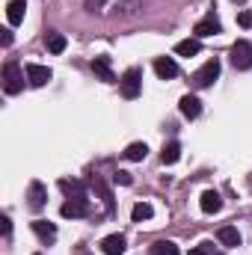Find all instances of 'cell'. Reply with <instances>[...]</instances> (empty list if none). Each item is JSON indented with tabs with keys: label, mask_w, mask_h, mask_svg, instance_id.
Listing matches in <instances>:
<instances>
[{
	"label": "cell",
	"mask_w": 252,
	"mask_h": 255,
	"mask_svg": "<svg viewBox=\"0 0 252 255\" xmlns=\"http://www.w3.org/2000/svg\"><path fill=\"white\" fill-rule=\"evenodd\" d=\"M145 154H148V145H145V142H130L125 148L127 160H145Z\"/></svg>",
	"instance_id": "cell-22"
},
{
	"label": "cell",
	"mask_w": 252,
	"mask_h": 255,
	"mask_svg": "<svg viewBox=\"0 0 252 255\" xmlns=\"http://www.w3.org/2000/svg\"><path fill=\"white\" fill-rule=\"evenodd\" d=\"M0 229H3V235H6V238H9V232H12V220H9V217H6V214H3V217H0Z\"/></svg>",
	"instance_id": "cell-27"
},
{
	"label": "cell",
	"mask_w": 252,
	"mask_h": 255,
	"mask_svg": "<svg viewBox=\"0 0 252 255\" xmlns=\"http://www.w3.org/2000/svg\"><path fill=\"white\" fill-rule=\"evenodd\" d=\"M148 255H178V247L172 241H157L148 247Z\"/></svg>",
	"instance_id": "cell-20"
},
{
	"label": "cell",
	"mask_w": 252,
	"mask_h": 255,
	"mask_svg": "<svg viewBox=\"0 0 252 255\" xmlns=\"http://www.w3.org/2000/svg\"><path fill=\"white\" fill-rule=\"evenodd\" d=\"M178 157H181V145H178V142H166L163 151H160V160H163L166 166H172V163H178Z\"/></svg>",
	"instance_id": "cell-19"
},
{
	"label": "cell",
	"mask_w": 252,
	"mask_h": 255,
	"mask_svg": "<svg viewBox=\"0 0 252 255\" xmlns=\"http://www.w3.org/2000/svg\"><path fill=\"white\" fill-rule=\"evenodd\" d=\"M238 3H244V0H238Z\"/></svg>",
	"instance_id": "cell-33"
},
{
	"label": "cell",
	"mask_w": 252,
	"mask_h": 255,
	"mask_svg": "<svg viewBox=\"0 0 252 255\" xmlns=\"http://www.w3.org/2000/svg\"><path fill=\"white\" fill-rule=\"evenodd\" d=\"M60 214H63L65 220H80V217H86V214H89V199H86V193H83V196H71L68 202H63Z\"/></svg>",
	"instance_id": "cell-5"
},
{
	"label": "cell",
	"mask_w": 252,
	"mask_h": 255,
	"mask_svg": "<svg viewBox=\"0 0 252 255\" xmlns=\"http://www.w3.org/2000/svg\"><path fill=\"white\" fill-rule=\"evenodd\" d=\"M190 255H220V250H214V244H211V241H202L199 247H193V250H190Z\"/></svg>",
	"instance_id": "cell-25"
},
{
	"label": "cell",
	"mask_w": 252,
	"mask_h": 255,
	"mask_svg": "<svg viewBox=\"0 0 252 255\" xmlns=\"http://www.w3.org/2000/svg\"><path fill=\"white\" fill-rule=\"evenodd\" d=\"M33 255H42V253H33Z\"/></svg>",
	"instance_id": "cell-32"
},
{
	"label": "cell",
	"mask_w": 252,
	"mask_h": 255,
	"mask_svg": "<svg viewBox=\"0 0 252 255\" xmlns=\"http://www.w3.org/2000/svg\"><path fill=\"white\" fill-rule=\"evenodd\" d=\"M217 77H220V60H208V63L193 74V86L196 89H208V86H214Z\"/></svg>",
	"instance_id": "cell-4"
},
{
	"label": "cell",
	"mask_w": 252,
	"mask_h": 255,
	"mask_svg": "<svg viewBox=\"0 0 252 255\" xmlns=\"http://www.w3.org/2000/svg\"><path fill=\"white\" fill-rule=\"evenodd\" d=\"M199 51H202V42H199V39H184V42L175 45V54H178V57H196Z\"/></svg>",
	"instance_id": "cell-18"
},
{
	"label": "cell",
	"mask_w": 252,
	"mask_h": 255,
	"mask_svg": "<svg viewBox=\"0 0 252 255\" xmlns=\"http://www.w3.org/2000/svg\"><path fill=\"white\" fill-rule=\"evenodd\" d=\"M0 33H3V48H9V45H12V30L6 27V30H0Z\"/></svg>",
	"instance_id": "cell-30"
},
{
	"label": "cell",
	"mask_w": 252,
	"mask_h": 255,
	"mask_svg": "<svg viewBox=\"0 0 252 255\" xmlns=\"http://www.w3.org/2000/svg\"><path fill=\"white\" fill-rule=\"evenodd\" d=\"M199 205H202L205 214H217V211L223 208V199H220V193L217 190H205L202 193V199H199Z\"/></svg>",
	"instance_id": "cell-14"
},
{
	"label": "cell",
	"mask_w": 252,
	"mask_h": 255,
	"mask_svg": "<svg viewBox=\"0 0 252 255\" xmlns=\"http://www.w3.org/2000/svg\"><path fill=\"white\" fill-rule=\"evenodd\" d=\"M127 247L125 235H107L104 241H101V253L104 255H122Z\"/></svg>",
	"instance_id": "cell-11"
},
{
	"label": "cell",
	"mask_w": 252,
	"mask_h": 255,
	"mask_svg": "<svg viewBox=\"0 0 252 255\" xmlns=\"http://www.w3.org/2000/svg\"><path fill=\"white\" fill-rule=\"evenodd\" d=\"M92 71H95L98 80H104V83H116V74H113L110 57H95V60H92Z\"/></svg>",
	"instance_id": "cell-10"
},
{
	"label": "cell",
	"mask_w": 252,
	"mask_h": 255,
	"mask_svg": "<svg viewBox=\"0 0 252 255\" xmlns=\"http://www.w3.org/2000/svg\"><path fill=\"white\" fill-rule=\"evenodd\" d=\"M119 92H122V98L127 101H133L139 92H142V71L133 65V68H127L125 74L119 77Z\"/></svg>",
	"instance_id": "cell-1"
},
{
	"label": "cell",
	"mask_w": 252,
	"mask_h": 255,
	"mask_svg": "<svg viewBox=\"0 0 252 255\" xmlns=\"http://www.w3.org/2000/svg\"><path fill=\"white\" fill-rule=\"evenodd\" d=\"M3 89H6L9 95H18V92L24 89V71H21L18 63L3 65Z\"/></svg>",
	"instance_id": "cell-2"
},
{
	"label": "cell",
	"mask_w": 252,
	"mask_h": 255,
	"mask_svg": "<svg viewBox=\"0 0 252 255\" xmlns=\"http://www.w3.org/2000/svg\"><path fill=\"white\" fill-rule=\"evenodd\" d=\"M104 3H107V0H86V9H89V12H95V9H101Z\"/></svg>",
	"instance_id": "cell-29"
},
{
	"label": "cell",
	"mask_w": 252,
	"mask_h": 255,
	"mask_svg": "<svg viewBox=\"0 0 252 255\" xmlns=\"http://www.w3.org/2000/svg\"><path fill=\"white\" fill-rule=\"evenodd\" d=\"M77 255H89V253H86V250H80V253H77Z\"/></svg>",
	"instance_id": "cell-31"
},
{
	"label": "cell",
	"mask_w": 252,
	"mask_h": 255,
	"mask_svg": "<svg viewBox=\"0 0 252 255\" xmlns=\"http://www.w3.org/2000/svg\"><path fill=\"white\" fill-rule=\"evenodd\" d=\"M24 71H27V80H30V86H45V83L54 77L48 65H39V63H27V65H24Z\"/></svg>",
	"instance_id": "cell-7"
},
{
	"label": "cell",
	"mask_w": 252,
	"mask_h": 255,
	"mask_svg": "<svg viewBox=\"0 0 252 255\" xmlns=\"http://www.w3.org/2000/svg\"><path fill=\"white\" fill-rule=\"evenodd\" d=\"M116 181H119V184H133V178H130V172H125V169H119V172H116Z\"/></svg>",
	"instance_id": "cell-26"
},
{
	"label": "cell",
	"mask_w": 252,
	"mask_h": 255,
	"mask_svg": "<svg viewBox=\"0 0 252 255\" xmlns=\"http://www.w3.org/2000/svg\"><path fill=\"white\" fill-rule=\"evenodd\" d=\"M45 45H48V51H51V54H63L68 42H65V36H63V33H48Z\"/></svg>",
	"instance_id": "cell-21"
},
{
	"label": "cell",
	"mask_w": 252,
	"mask_h": 255,
	"mask_svg": "<svg viewBox=\"0 0 252 255\" xmlns=\"http://www.w3.org/2000/svg\"><path fill=\"white\" fill-rule=\"evenodd\" d=\"M193 33H196V39H208V36H214V33H220V18L214 15V12H208L196 27H193Z\"/></svg>",
	"instance_id": "cell-8"
},
{
	"label": "cell",
	"mask_w": 252,
	"mask_h": 255,
	"mask_svg": "<svg viewBox=\"0 0 252 255\" xmlns=\"http://www.w3.org/2000/svg\"><path fill=\"white\" fill-rule=\"evenodd\" d=\"M232 65H235L238 71H247V68H252V42H247V39H238V42L232 45Z\"/></svg>",
	"instance_id": "cell-3"
},
{
	"label": "cell",
	"mask_w": 252,
	"mask_h": 255,
	"mask_svg": "<svg viewBox=\"0 0 252 255\" xmlns=\"http://www.w3.org/2000/svg\"><path fill=\"white\" fill-rule=\"evenodd\" d=\"M60 190L71 193V196H83V181H77V178H60Z\"/></svg>",
	"instance_id": "cell-24"
},
{
	"label": "cell",
	"mask_w": 252,
	"mask_h": 255,
	"mask_svg": "<svg viewBox=\"0 0 252 255\" xmlns=\"http://www.w3.org/2000/svg\"><path fill=\"white\" fill-rule=\"evenodd\" d=\"M24 12H27V3L24 0H9L6 3V21H9V27H18L24 21Z\"/></svg>",
	"instance_id": "cell-12"
},
{
	"label": "cell",
	"mask_w": 252,
	"mask_h": 255,
	"mask_svg": "<svg viewBox=\"0 0 252 255\" xmlns=\"http://www.w3.org/2000/svg\"><path fill=\"white\" fill-rule=\"evenodd\" d=\"M92 187H95V193L101 196V202H104V208H107V214H113V208H116V202H113V193H110V187L104 184V178H98V175H92Z\"/></svg>",
	"instance_id": "cell-13"
},
{
	"label": "cell",
	"mask_w": 252,
	"mask_h": 255,
	"mask_svg": "<svg viewBox=\"0 0 252 255\" xmlns=\"http://www.w3.org/2000/svg\"><path fill=\"white\" fill-rule=\"evenodd\" d=\"M154 74L160 80H172V77H178V63L172 57H157L154 60Z\"/></svg>",
	"instance_id": "cell-9"
},
{
	"label": "cell",
	"mask_w": 252,
	"mask_h": 255,
	"mask_svg": "<svg viewBox=\"0 0 252 255\" xmlns=\"http://www.w3.org/2000/svg\"><path fill=\"white\" fill-rule=\"evenodd\" d=\"M30 226H33V232H36V235H39L45 244L57 238V226H54V223H48V220H33Z\"/></svg>",
	"instance_id": "cell-15"
},
{
	"label": "cell",
	"mask_w": 252,
	"mask_h": 255,
	"mask_svg": "<svg viewBox=\"0 0 252 255\" xmlns=\"http://www.w3.org/2000/svg\"><path fill=\"white\" fill-rule=\"evenodd\" d=\"M181 113H184V119H199L202 101H199L196 95H184V98H181Z\"/></svg>",
	"instance_id": "cell-17"
},
{
	"label": "cell",
	"mask_w": 252,
	"mask_h": 255,
	"mask_svg": "<svg viewBox=\"0 0 252 255\" xmlns=\"http://www.w3.org/2000/svg\"><path fill=\"white\" fill-rule=\"evenodd\" d=\"M151 205L148 202H136L133 205V211H130V217H133V223H142V220H151Z\"/></svg>",
	"instance_id": "cell-23"
},
{
	"label": "cell",
	"mask_w": 252,
	"mask_h": 255,
	"mask_svg": "<svg viewBox=\"0 0 252 255\" xmlns=\"http://www.w3.org/2000/svg\"><path fill=\"white\" fill-rule=\"evenodd\" d=\"M238 24H241V27H250V24H252V15H250V12H241V15H238Z\"/></svg>",
	"instance_id": "cell-28"
},
{
	"label": "cell",
	"mask_w": 252,
	"mask_h": 255,
	"mask_svg": "<svg viewBox=\"0 0 252 255\" xmlns=\"http://www.w3.org/2000/svg\"><path fill=\"white\" fill-rule=\"evenodd\" d=\"M217 241H220L223 247H241V232H238L235 226H223V229L217 232Z\"/></svg>",
	"instance_id": "cell-16"
},
{
	"label": "cell",
	"mask_w": 252,
	"mask_h": 255,
	"mask_svg": "<svg viewBox=\"0 0 252 255\" xmlns=\"http://www.w3.org/2000/svg\"><path fill=\"white\" fill-rule=\"evenodd\" d=\"M27 205H30V211H42L48 205V190H45L42 181H30V187H27Z\"/></svg>",
	"instance_id": "cell-6"
}]
</instances>
